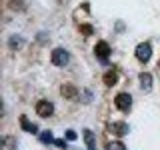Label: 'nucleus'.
Masks as SVG:
<instances>
[{"label": "nucleus", "mask_w": 160, "mask_h": 150, "mask_svg": "<svg viewBox=\"0 0 160 150\" xmlns=\"http://www.w3.org/2000/svg\"><path fill=\"white\" fill-rule=\"evenodd\" d=\"M136 58L140 62H148L150 58H152V46H150L148 42H142L136 46Z\"/></svg>", "instance_id": "nucleus-3"}, {"label": "nucleus", "mask_w": 160, "mask_h": 150, "mask_svg": "<svg viewBox=\"0 0 160 150\" xmlns=\"http://www.w3.org/2000/svg\"><path fill=\"white\" fill-rule=\"evenodd\" d=\"M8 6L12 10H24V2H22V0H10Z\"/></svg>", "instance_id": "nucleus-14"}, {"label": "nucleus", "mask_w": 160, "mask_h": 150, "mask_svg": "<svg viewBox=\"0 0 160 150\" xmlns=\"http://www.w3.org/2000/svg\"><path fill=\"white\" fill-rule=\"evenodd\" d=\"M20 124H22V128L26 130V132H32V134H36V132H38V126H36L34 122H30L26 116H20Z\"/></svg>", "instance_id": "nucleus-9"}, {"label": "nucleus", "mask_w": 160, "mask_h": 150, "mask_svg": "<svg viewBox=\"0 0 160 150\" xmlns=\"http://www.w3.org/2000/svg\"><path fill=\"white\" fill-rule=\"evenodd\" d=\"M138 78H140V86H142L144 90H150V88H152V76H150L148 72H142Z\"/></svg>", "instance_id": "nucleus-10"}, {"label": "nucleus", "mask_w": 160, "mask_h": 150, "mask_svg": "<svg viewBox=\"0 0 160 150\" xmlns=\"http://www.w3.org/2000/svg\"><path fill=\"white\" fill-rule=\"evenodd\" d=\"M110 132L116 134V136H124V134H128V124L126 122H112L110 124Z\"/></svg>", "instance_id": "nucleus-6"}, {"label": "nucleus", "mask_w": 160, "mask_h": 150, "mask_svg": "<svg viewBox=\"0 0 160 150\" xmlns=\"http://www.w3.org/2000/svg\"><path fill=\"white\" fill-rule=\"evenodd\" d=\"M106 150H126V146H124L120 140H114V142H108L106 144Z\"/></svg>", "instance_id": "nucleus-13"}, {"label": "nucleus", "mask_w": 160, "mask_h": 150, "mask_svg": "<svg viewBox=\"0 0 160 150\" xmlns=\"http://www.w3.org/2000/svg\"><path fill=\"white\" fill-rule=\"evenodd\" d=\"M84 140H86V148L88 150H96V138H94L92 130H84Z\"/></svg>", "instance_id": "nucleus-8"}, {"label": "nucleus", "mask_w": 160, "mask_h": 150, "mask_svg": "<svg viewBox=\"0 0 160 150\" xmlns=\"http://www.w3.org/2000/svg\"><path fill=\"white\" fill-rule=\"evenodd\" d=\"M114 106H116L118 110H128L130 106H132V98H130V94H126V92L116 94V98H114Z\"/></svg>", "instance_id": "nucleus-4"}, {"label": "nucleus", "mask_w": 160, "mask_h": 150, "mask_svg": "<svg viewBox=\"0 0 160 150\" xmlns=\"http://www.w3.org/2000/svg\"><path fill=\"white\" fill-rule=\"evenodd\" d=\"M66 138H68V140H74V138H76V132H72V130H68V132H66Z\"/></svg>", "instance_id": "nucleus-18"}, {"label": "nucleus", "mask_w": 160, "mask_h": 150, "mask_svg": "<svg viewBox=\"0 0 160 150\" xmlns=\"http://www.w3.org/2000/svg\"><path fill=\"white\" fill-rule=\"evenodd\" d=\"M50 60H52L54 66H66L68 60H70V54L64 48H54L52 54H50Z\"/></svg>", "instance_id": "nucleus-1"}, {"label": "nucleus", "mask_w": 160, "mask_h": 150, "mask_svg": "<svg viewBox=\"0 0 160 150\" xmlns=\"http://www.w3.org/2000/svg\"><path fill=\"white\" fill-rule=\"evenodd\" d=\"M60 92H62V96H66L68 100H72V98L78 96V90L74 88V86H70V84H64V86L60 88Z\"/></svg>", "instance_id": "nucleus-7"}, {"label": "nucleus", "mask_w": 160, "mask_h": 150, "mask_svg": "<svg viewBox=\"0 0 160 150\" xmlns=\"http://www.w3.org/2000/svg\"><path fill=\"white\" fill-rule=\"evenodd\" d=\"M116 82H118V74L114 72V70H112V72H106V74H104V84H106V86H114Z\"/></svg>", "instance_id": "nucleus-11"}, {"label": "nucleus", "mask_w": 160, "mask_h": 150, "mask_svg": "<svg viewBox=\"0 0 160 150\" xmlns=\"http://www.w3.org/2000/svg\"><path fill=\"white\" fill-rule=\"evenodd\" d=\"M54 144H56L58 148H68V144L64 142V140H54Z\"/></svg>", "instance_id": "nucleus-17"}, {"label": "nucleus", "mask_w": 160, "mask_h": 150, "mask_svg": "<svg viewBox=\"0 0 160 150\" xmlns=\"http://www.w3.org/2000/svg\"><path fill=\"white\" fill-rule=\"evenodd\" d=\"M36 114L42 118H48L54 114V104L48 102V100H38L36 102Z\"/></svg>", "instance_id": "nucleus-2"}, {"label": "nucleus", "mask_w": 160, "mask_h": 150, "mask_svg": "<svg viewBox=\"0 0 160 150\" xmlns=\"http://www.w3.org/2000/svg\"><path fill=\"white\" fill-rule=\"evenodd\" d=\"M94 54H96V58H100L102 62H106L108 56H110V46H108V42H104V40L96 42V46H94Z\"/></svg>", "instance_id": "nucleus-5"}, {"label": "nucleus", "mask_w": 160, "mask_h": 150, "mask_svg": "<svg viewBox=\"0 0 160 150\" xmlns=\"http://www.w3.org/2000/svg\"><path fill=\"white\" fill-rule=\"evenodd\" d=\"M8 46L12 48V50H18L20 46H24V38L22 36H12L8 40Z\"/></svg>", "instance_id": "nucleus-12"}, {"label": "nucleus", "mask_w": 160, "mask_h": 150, "mask_svg": "<svg viewBox=\"0 0 160 150\" xmlns=\"http://www.w3.org/2000/svg\"><path fill=\"white\" fill-rule=\"evenodd\" d=\"M40 138H42L44 142H54V138H52V132H42V134H40Z\"/></svg>", "instance_id": "nucleus-16"}, {"label": "nucleus", "mask_w": 160, "mask_h": 150, "mask_svg": "<svg viewBox=\"0 0 160 150\" xmlns=\"http://www.w3.org/2000/svg\"><path fill=\"white\" fill-rule=\"evenodd\" d=\"M80 32H82L84 36H88V34H92V26H90V24H80Z\"/></svg>", "instance_id": "nucleus-15"}]
</instances>
